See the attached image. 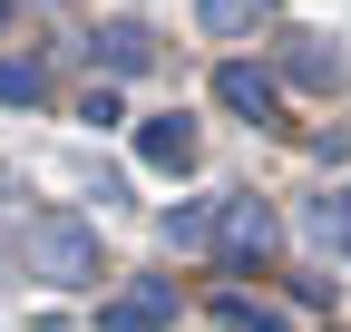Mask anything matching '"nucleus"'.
I'll use <instances>...</instances> for the list:
<instances>
[{
  "label": "nucleus",
  "mask_w": 351,
  "mask_h": 332,
  "mask_svg": "<svg viewBox=\"0 0 351 332\" xmlns=\"http://www.w3.org/2000/svg\"><path fill=\"white\" fill-rule=\"evenodd\" d=\"M20 254L39 283H98V225H78V215H29L20 225Z\"/></svg>",
  "instance_id": "f257e3e1"
},
{
  "label": "nucleus",
  "mask_w": 351,
  "mask_h": 332,
  "mask_svg": "<svg viewBox=\"0 0 351 332\" xmlns=\"http://www.w3.org/2000/svg\"><path fill=\"white\" fill-rule=\"evenodd\" d=\"M274 205H263V195H225V205H215V244H225V264H263V254H274Z\"/></svg>",
  "instance_id": "f03ea898"
},
{
  "label": "nucleus",
  "mask_w": 351,
  "mask_h": 332,
  "mask_svg": "<svg viewBox=\"0 0 351 332\" xmlns=\"http://www.w3.org/2000/svg\"><path fill=\"white\" fill-rule=\"evenodd\" d=\"M176 322V283L147 274V283H127L117 303H98V332H166Z\"/></svg>",
  "instance_id": "7ed1b4c3"
},
{
  "label": "nucleus",
  "mask_w": 351,
  "mask_h": 332,
  "mask_svg": "<svg viewBox=\"0 0 351 332\" xmlns=\"http://www.w3.org/2000/svg\"><path fill=\"white\" fill-rule=\"evenodd\" d=\"M215 98H225L244 128H263V117H274V78H263L254 59H225V69H215Z\"/></svg>",
  "instance_id": "20e7f679"
},
{
  "label": "nucleus",
  "mask_w": 351,
  "mask_h": 332,
  "mask_svg": "<svg viewBox=\"0 0 351 332\" xmlns=\"http://www.w3.org/2000/svg\"><path fill=\"white\" fill-rule=\"evenodd\" d=\"M137 156L166 166V176H186V166H195V117H147V128H137Z\"/></svg>",
  "instance_id": "39448f33"
},
{
  "label": "nucleus",
  "mask_w": 351,
  "mask_h": 332,
  "mask_svg": "<svg viewBox=\"0 0 351 332\" xmlns=\"http://www.w3.org/2000/svg\"><path fill=\"white\" fill-rule=\"evenodd\" d=\"M98 59H108V69H117V78H137V69H147V59H156V39H147V29H137V20H108V29H98Z\"/></svg>",
  "instance_id": "423d86ee"
},
{
  "label": "nucleus",
  "mask_w": 351,
  "mask_h": 332,
  "mask_svg": "<svg viewBox=\"0 0 351 332\" xmlns=\"http://www.w3.org/2000/svg\"><path fill=\"white\" fill-rule=\"evenodd\" d=\"M215 322H225V332H283V313L254 303V294H215Z\"/></svg>",
  "instance_id": "0eeeda50"
},
{
  "label": "nucleus",
  "mask_w": 351,
  "mask_h": 332,
  "mask_svg": "<svg viewBox=\"0 0 351 332\" xmlns=\"http://www.w3.org/2000/svg\"><path fill=\"white\" fill-rule=\"evenodd\" d=\"M263 10H274V0H195V20H205L215 39H234V29H254Z\"/></svg>",
  "instance_id": "6e6552de"
},
{
  "label": "nucleus",
  "mask_w": 351,
  "mask_h": 332,
  "mask_svg": "<svg viewBox=\"0 0 351 332\" xmlns=\"http://www.w3.org/2000/svg\"><path fill=\"white\" fill-rule=\"evenodd\" d=\"M39 98H49L39 59H0V108H39Z\"/></svg>",
  "instance_id": "1a4fd4ad"
},
{
  "label": "nucleus",
  "mask_w": 351,
  "mask_h": 332,
  "mask_svg": "<svg viewBox=\"0 0 351 332\" xmlns=\"http://www.w3.org/2000/svg\"><path fill=\"white\" fill-rule=\"evenodd\" d=\"M166 244H215V205H176V215H166Z\"/></svg>",
  "instance_id": "9d476101"
},
{
  "label": "nucleus",
  "mask_w": 351,
  "mask_h": 332,
  "mask_svg": "<svg viewBox=\"0 0 351 332\" xmlns=\"http://www.w3.org/2000/svg\"><path fill=\"white\" fill-rule=\"evenodd\" d=\"M283 69H293V78H313V88H322V78H332V49H322V39H293V49H283Z\"/></svg>",
  "instance_id": "9b49d317"
},
{
  "label": "nucleus",
  "mask_w": 351,
  "mask_h": 332,
  "mask_svg": "<svg viewBox=\"0 0 351 332\" xmlns=\"http://www.w3.org/2000/svg\"><path fill=\"white\" fill-rule=\"evenodd\" d=\"M332 215H341V235H351V186H341V195H332Z\"/></svg>",
  "instance_id": "f8f14e48"
},
{
  "label": "nucleus",
  "mask_w": 351,
  "mask_h": 332,
  "mask_svg": "<svg viewBox=\"0 0 351 332\" xmlns=\"http://www.w3.org/2000/svg\"><path fill=\"white\" fill-rule=\"evenodd\" d=\"M0 10H10V0H0Z\"/></svg>",
  "instance_id": "ddd939ff"
}]
</instances>
